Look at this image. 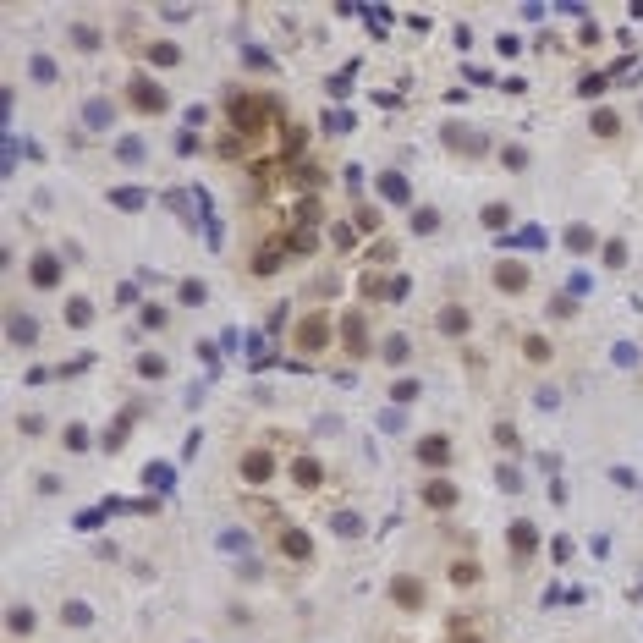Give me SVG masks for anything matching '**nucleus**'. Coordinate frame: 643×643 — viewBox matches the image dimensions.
Returning a JSON list of instances; mask_svg holds the SVG:
<instances>
[{
    "mask_svg": "<svg viewBox=\"0 0 643 643\" xmlns=\"http://www.w3.org/2000/svg\"><path fill=\"white\" fill-rule=\"evenodd\" d=\"M534 544H539V534H534V522H512V550H517V556H528Z\"/></svg>",
    "mask_w": 643,
    "mask_h": 643,
    "instance_id": "nucleus-14",
    "label": "nucleus"
},
{
    "mask_svg": "<svg viewBox=\"0 0 643 643\" xmlns=\"http://www.w3.org/2000/svg\"><path fill=\"white\" fill-rule=\"evenodd\" d=\"M379 193H385L391 204H407V182H401L396 171H385V176H379Z\"/></svg>",
    "mask_w": 643,
    "mask_h": 643,
    "instance_id": "nucleus-16",
    "label": "nucleus"
},
{
    "mask_svg": "<svg viewBox=\"0 0 643 643\" xmlns=\"http://www.w3.org/2000/svg\"><path fill=\"white\" fill-rule=\"evenodd\" d=\"M281 264H286V242H264V248H259V259H253V270H259V275L281 270Z\"/></svg>",
    "mask_w": 643,
    "mask_h": 643,
    "instance_id": "nucleus-9",
    "label": "nucleus"
},
{
    "mask_svg": "<svg viewBox=\"0 0 643 643\" xmlns=\"http://www.w3.org/2000/svg\"><path fill=\"white\" fill-rule=\"evenodd\" d=\"M418 457L429 462V468H440V462L451 457V440H445V435H429V440H423V445H418Z\"/></svg>",
    "mask_w": 643,
    "mask_h": 643,
    "instance_id": "nucleus-11",
    "label": "nucleus"
},
{
    "mask_svg": "<svg viewBox=\"0 0 643 643\" xmlns=\"http://www.w3.org/2000/svg\"><path fill=\"white\" fill-rule=\"evenodd\" d=\"M391 594H396V605H401V610H418V605H423V583H418V578H396Z\"/></svg>",
    "mask_w": 643,
    "mask_h": 643,
    "instance_id": "nucleus-5",
    "label": "nucleus"
},
{
    "mask_svg": "<svg viewBox=\"0 0 643 643\" xmlns=\"http://www.w3.org/2000/svg\"><path fill=\"white\" fill-rule=\"evenodd\" d=\"M281 550H286L291 561H308L313 556V544H308V534H297V528H286V534H281Z\"/></svg>",
    "mask_w": 643,
    "mask_h": 643,
    "instance_id": "nucleus-12",
    "label": "nucleus"
},
{
    "mask_svg": "<svg viewBox=\"0 0 643 643\" xmlns=\"http://www.w3.org/2000/svg\"><path fill=\"white\" fill-rule=\"evenodd\" d=\"M110 204H121V209H144L148 198H144V187H116V193H110Z\"/></svg>",
    "mask_w": 643,
    "mask_h": 643,
    "instance_id": "nucleus-17",
    "label": "nucleus"
},
{
    "mask_svg": "<svg viewBox=\"0 0 643 643\" xmlns=\"http://www.w3.org/2000/svg\"><path fill=\"white\" fill-rule=\"evenodd\" d=\"M391 396H396V401H413V396H418V379H396Z\"/></svg>",
    "mask_w": 643,
    "mask_h": 643,
    "instance_id": "nucleus-34",
    "label": "nucleus"
},
{
    "mask_svg": "<svg viewBox=\"0 0 643 643\" xmlns=\"http://www.w3.org/2000/svg\"><path fill=\"white\" fill-rule=\"evenodd\" d=\"M138 374H148V379H160V374H166V357H138Z\"/></svg>",
    "mask_w": 643,
    "mask_h": 643,
    "instance_id": "nucleus-32",
    "label": "nucleus"
},
{
    "mask_svg": "<svg viewBox=\"0 0 643 643\" xmlns=\"http://www.w3.org/2000/svg\"><path fill=\"white\" fill-rule=\"evenodd\" d=\"M182 303L198 308V303H204V281H182Z\"/></svg>",
    "mask_w": 643,
    "mask_h": 643,
    "instance_id": "nucleus-28",
    "label": "nucleus"
},
{
    "mask_svg": "<svg viewBox=\"0 0 643 643\" xmlns=\"http://www.w3.org/2000/svg\"><path fill=\"white\" fill-rule=\"evenodd\" d=\"M83 121L94 126V132H99V126H110V121H116V104H110V99H88V104H83Z\"/></svg>",
    "mask_w": 643,
    "mask_h": 643,
    "instance_id": "nucleus-10",
    "label": "nucleus"
},
{
    "mask_svg": "<svg viewBox=\"0 0 643 643\" xmlns=\"http://www.w3.org/2000/svg\"><path fill=\"white\" fill-rule=\"evenodd\" d=\"M88 319H94V308H88L83 297H77V303H72V308H66V325H77V330H83Z\"/></svg>",
    "mask_w": 643,
    "mask_h": 643,
    "instance_id": "nucleus-26",
    "label": "nucleus"
},
{
    "mask_svg": "<svg viewBox=\"0 0 643 643\" xmlns=\"http://www.w3.org/2000/svg\"><path fill=\"white\" fill-rule=\"evenodd\" d=\"M440 330H445V335H462V330H468V313H462V308H445V313H440Z\"/></svg>",
    "mask_w": 643,
    "mask_h": 643,
    "instance_id": "nucleus-23",
    "label": "nucleus"
},
{
    "mask_svg": "<svg viewBox=\"0 0 643 643\" xmlns=\"http://www.w3.org/2000/svg\"><path fill=\"white\" fill-rule=\"evenodd\" d=\"M566 248L588 253V248H594V231H588V226H566Z\"/></svg>",
    "mask_w": 643,
    "mask_h": 643,
    "instance_id": "nucleus-20",
    "label": "nucleus"
},
{
    "mask_svg": "<svg viewBox=\"0 0 643 643\" xmlns=\"http://www.w3.org/2000/svg\"><path fill=\"white\" fill-rule=\"evenodd\" d=\"M445 144H451V148H462V154H478V148H484V138L462 132V126H445Z\"/></svg>",
    "mask_w": 643,
    "mask_h": 643,
    "instance_id": "nucleus-15",
    "label": "nucleus"
},
{
    "mask_svg": "<svg viewBox=\"0 0 643 643\" xmlns=\"http://www.w3.org/2000/svg\"><path fill=\"white\" fill-rule=\"evenodd\" d=\"M506 220H512V209H506V204H490V209H484V226H490V231H500Z\"/></svg>",
    "mask_w": 643,
    "mask_h": 643,
    "instance_id": "nucleus-27",
    "label": "nucleus"
},
{
    "mask_svg": "<svg viewBox=\"0 0 643 643\" xmlns=\"http://www.w3.org/2000/svg\"><path fill=\"white\" fill-rule=\"evenodd\" d=\"M28 275H33V286H55V281H61V259H55V253H39Z\"/></svg>",
    "mask_w": 643,
    "mask_h": 643,
    "instance_id": "nucleus-6",
    "label": "nucleus"
},
{
    "mask_svg": "<svg viewBox=\"0 0 643 643\" xmlns=\"http://www.w3.org/2000/svg\"><path fill=\"white\" fill-rule=\"evenodd\" d=\"M385 357H391V363H407V335H391V341H385Z\"/></svg>",
    "mask_w": 643,
    "mask_h": 643,
    "instance_id": "nucleus-30",
    "label": "nucleus"
},
{
    "mask_svg": "<svg viewBox=\"0 0 643 643\" xmlns=\"http://www.w3.org/2000/svg\"><path fill=\"white\" fill-rule=\"evenodd\" d=\"M291 473H297V484H303V490H313V484L325 478V473H319V462H313V457H303V462H297V468H291Z\"/></svg>",
    "mask_w": 643,
    "mask_h": 643,
    "instance_id": "nucleus-21",
    "label": "nucleus"
},
{
    "mask_svg": "<svg viewBox=\"0 0 643 643\" xmlns=\"http://www.w3.org/2000/svg\"><path fill=\"white\" fill-rule=\"evenodd\" d=\"M66 445H72V451H83V445H88V429H83V423H72V429H66Z\"/></svg>",
    "mask_w": 643,
    "mask_h": 643,
    "instance_id": "nucleus-36",
    "label": "nucleus"
},
{
    "mask_svg": "<svg viewBox=\"0 0 643 643\" xmlns=\"http://www.w3.org/2000/svg\"><path fill=\"white\" fill-rule=\"evenodd\" d=\"M297 347H303V352H325V347H330V325H325L319 313H308V319L297 325Z\"/></svg>",
    "mask_w": 643,
    "mask_h": 643,
    "instance_id": "nucleus-2",
    "label": "nucleus"
},
{
    "mask_svg": "<svg viewBox=\"0 0 643 643\" xmlns=\"http://www.w3.org/2000/svg\"><path fill=\"white\" fill-rule=\"evenodd\" d=\"M517 242H522V248H544V231H539V226H522Z\"/></svg>",
    "mask_w": 643,
    "mask_h": 643,
    "instance_id": "nucleus-33",
    "label": "nucleus"
},
{
    "mask_svg": "<svg viewBox=\"0 0 643 643\" xmlns=\"http://www.w3.org/2000/svg\"><path fill=\"white\" fill-rule=\"evenodd\" d=\"M6 335H11L17 347H33V335H39V325H33V313H11V319H6Z\"/></svg>",
    "mask_w": 643,
    "mask_h": 643,
    "instance_id": "nucleus-7",
    "label": "nucleus"
},
{
    "mask_svg": "<svg viewBox=\"0 0 643 643\" xmlns=\"http://www.w3.org/2000/svg\"><path fill=\"white\" fill-rule=\"evenodd\" d=\"M148 61H154V66H176V61H182V50H176V44H154Z\"/></svg>",
    "mask_w": 643,
    "mask_h": 643,
    "instance_id": "nucleus-24",
    "label": "nucleus"
},
{
    "mask_svg": "<svg viewBox=\"0 0 643 643\" xmlns=\"http://www.w3.org/2000/svg\"><path fill=\"white\" fill-rule=\"evenodd\" d=\"M451 643H484V638H473L468 627H457V638H451Z\"/></svg>",
    "mask_w": 643,
    "mask_h": 643,
    "instance_id": "nucleus-41",
    "label": "nucleus"
},
{
    "mask_svg": "<svg viewBox=\"0 0 643 643\" xmlns=\"http://www.w3.org/2000/svg\"><path fill=\"white\" fill-rule=\"evenodd\" d=\"M6 622H11V632H28V627H33V616H28V610H11Z\"/></svg>",
    "mask_w": 643,
    "mask_h": 643,
    "instance_id": "nucleus-40",
    "label": "nucleus"
},
{
    "mask_svg": "<svg viewBox=\"0 0 643 643\" xmlns=\"http://www.w3.org/2000/svg\"><path fill=\"white\" fill-rule=\"evenodd\" d=\"M325 126H330V132H352V116H347V110H335V116H330Z\"/></svg>",
    "mask_w": 643,
    "mask_h": 643,
    "instance_id": "nucleus-39",
    "label": "nucleus"
},
{
    "mask_svg": "<svg viewBox=\"0 0 643 643\" xmlns=\"http://www.w3.org/2000/svg\"><path fill=\"white\" fill-rule=\"evenodd\" d=\"M148 484H154V490H171V468H166V462H154V468H148Z\"/></svg>",
    "mask_w": 643,
    "mask_h": 643,
    "instance_id": "nucleus-31",
    "label": "nucleus"
},
{
    "mask_svg": "<svg viewBox=\"0 0 643 643\" xmlns=\"http://www.w3.org/2000/svg\"><path fill=\"white\" fill-rule=\"evenodd\" d=\"M28 72H33V83H55V77H61L50 55H33V61H28Z\"/></svg>",
    "mask_w": 643,
    "mask_h": 643,
    "instance_id": "nucleus-18",
    "label": "nucleus"
},
{
    "mask_svg": "<svg viewBox=\"0 0 643 643\" xmlns=\"http://www.w3.org/2000/svg\"><path fill=\"white\" fill-rule=\"evenodd\" d=\"M423 500H429V506H451V500H457V490H451L445 478H435V484L423 490Z\"/></svg>",
    "mask_w": 643,
    "mask_h": 643,
    "instance_id": "nucleus-19",
    "label": "nucleus"
},
{
    "mask_svg": "<svg viewBox=\"0 0 643 643\" xmlns=\"http://www.w3.org/2000/svg\"><path fill=\"white\" fill-rule=\"evenodd\" d=\"M116 154H121L126 166H138V160H144L148 148H144V138H121V144H116Z\"/></svg>",
    "mask_w": 643,
    "mask_h": 643,
    "instance_id": "nucleus-22",
    "label": "nucleus"
},
{
    "mask_svg": "<svg viewBox=\"0 0 643 643\" xmlns=\"http://www.w3.org/2000/svg\"><path fill=\"white\" fill-rule=\"evenodd\" d=\"M616 126H622V121H616V116H610V110H600V116H594V132H600V138H610V132H616Z\"/></svg>",
    "mask_w": 643,
    "mask_h": 643,
    "instance_id": "nucleus-35",
    "label": "nucleus"
},
{
    "mask_svg": "<svg viewBox=\"0 0 643 643\" xmlns=\"http://www.w3.org/2000/svg\"><path fill=\"white\" fill-rule=\"evenodd\" d=\"M275 121V99L270 94H237V99H231V126H237V132H264V126Z\"/></svg>",
    "mask_w": 643,
    "mask_h": 643,
    "instance_id": "nucleus-1",
    "label": "nucleus"
},
{
    "mask_svg": "<svg viewBox=\"0 0 643 643\" xmlns=\"http://www.w3.org/2000/svg\"><path fill=\"white\" fill-rule=\"evenodd\" d=\"M495 281H500V286H506V291H522V286H528V270L506 259V264H495Z\"/></svg>",
    "mask_w": 643,
    "mask_h": 643,
    "instance_id": "nucleus-13",
    "label": "nucleus"
},
{
    "mask_svg": "<svg viewBox=\"0 0 643 643\" xmlns=\"http://www.w3.org/2000/svg\"><path fill=\"white\" fill-rule=\"evenodd\" d=\"M132 104H138V110H166V88H154V83L138 77V83H132Z\"/></svg>",
    "mask_w": 643,
    "mask_h": 643,
    "instance_id": "nucleus-8",
    "label": "nucleus"
},
{
    "mask_svg": "<svg viewBox=\"0 0 643 643\" xmlns=\"http://www.w3.org/2000/svg\"><path fill=\"white\" fill-rule=\"evenodd\" d=\"M72 39H77V50H94V44H99V33H94L88 22H77V28H72Z\"/></svg>",
    "mask_w": 643,
    "mask_h": 643,
    "instance_id": "nucleus-29",
    "label": "nucleus"
},
{
    "mask_svg": "<svg viewBox=\"0 0 643 643\" xmlns=\"http://www.w3.org/2000/svg\"><path fill=\"white\" fill-rule=\"evenodd\" d=\"M413 226H418V231H435V226H440V215H435V209H418Z\"/></svg>",
    "mask_w": 643,
    "mask_h": 643,
    "instance_id": "nucleus-37",
    "label": "nucleus"
},
{
    "mask_svg": "<svg viewBox=\"0 0 643 643\" xmlns=\"http://www.w3.org/2000/svg\"><path fill=\"white\" fill-rule=\"evenodd\" d=\"M341 335H347V352L352 357L369 352V325H363V313H347V319H341Z\"/></svg>",
    "mask_w": 643,
    "mask_h": 643,
    "instance_id": "nucleus-3",
    "label": "nucleus"
},
{
    "mask_svg": "<svg viewBox=\"0 0 643 643\" xmlns=\"http://www.w3.org/2000/svg\"><path fill=\"white\" fill-rule=\"evenodd\" d=\"M61 622H72V627H88V605H83V600L61 605Z\"/></svg>",
    "mask_w": 643,
    "mask_h": 643,
    "instance_id": "nucleus-25",
    "label": "nucleus"
},
{
    "mask_svg": "<svg viewBox=\"0 0 643 643\" xmlns=\"http://www.w3.org/2000/svg\"><path fill=\"white\" fill-rule=\"evenodd\" d=\"M495 478H500V490H522V478H517V468H500V473H495Z\"/></svg>",
    "mask_w": 643,
    "mask_h": 643,
    "instance_id": "nucleus-38",
    "label": "nucleus"
},
{
    "mask_svg": "<svg viewBox=\"0 0 643 643\" xmlns=\"http://www.w3.org/2000/svg\"><path fill=\"white\" fill-rule=\"evenodd\" d=\"M270 473H275V457H270V451H248V457H242V478H248V484H264Z\"/></svg>",
    "mask_w": 643,
    "mask_h": 643,
    "instance_id": "nucleus-4",
    "label": "nucleus"
}]
</instances>
